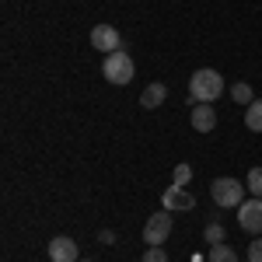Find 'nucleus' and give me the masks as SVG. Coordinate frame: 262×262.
Instances as JSON below:
<instances>
[{"label":"nucleus","instance_id":"obj_3","mask_svg":"<svg viewBox=\"0 0 262 262\" xmlns=\"http://www.w3.org/2000/svg\"><path fill=\"white\" fill-rule=\"evenodd\" d=\"M210 196H213L217 206H242L245 203V185L238 179H213Z\"/></svg>","mask_w":262,"mask_h":262},{"label":"nucleus","instance_id":"obj_2","mask_svg":"<svg viewBox=\"0 0 262 262\" xmlns=\"http://www.w3.org/2000/svg\"><path fill=\"white\" fill-rule=\"evenodd\" d=\"M101 74H105V81L122 88V84L133 81V74H137V67H133V56L126 53V49H116V53H108L105 63H101Z\"/></svg>","mask_w":262,"mask_h":262},{"label":"nucleus","instance_id":"obj_14","mask_svg":"<svg viewBox=\"0 0 262 262\" xmlns=\"http://www.w3.org/2000/svg\"><path fill=\"white\" fill-rule=\"evenodd\" d=\"M224 234H227V231H224V224H206V231H203V238H206V245H221L224 242Z\"/></svg>","mask_w":262,"mask_h":262},{"label":"nucleus","instance_id":"obj_12","mask_svg":"<svg viewBox=\"0 0 262 262\" xmlns=\"http://www.w3.org/2000/svg\"><path fill=\"white\" fill-rule=\"evenodd\" d=\"M231 98L238 101V105H252V101H255V91H252V84L238 81L234 88H231Z\"/></svg>","mask_w":262,"mask_h":262},{"label":"nucleus","instance_id":"obj_13","mask_svg":"<svg viewBox=\"0 0 262 262\" xmlns=\"http://www.w3.org/2000/svg\"><path fill=\"white\" fill-rule=\"evenodd\" d=\"M210 262H238V252L227 248V245H210Z\"/></svg>","mask_w":262,"mask_h":262},{"label":"nucleus","instance_id":"obj_6","mask_svg":"<svg viewBox=\"0 0 262 262\" xmlns=\"http://www.w3.org/2000/svg\"><path fill=\"white\" fill-rule=\"evenodd\" d=\"M91 49H98V53H116V49H122V39L119 32L112 28V25H95L91 28Z\"/></svg>","mask_w":262,"mask_h":262},{"label":"nucleus","instance_id":"obj_8","mask_svg":"<svg viewBox=\"0 0 262 262\" xmlns=\"http://www.w3.org/2000/svg\"><path fill=\"white\" fill-rule=\"evenodd\" d=\"M49 259L53 262H81L77 259V242L67 238V234L53 238V242H49Z\"/></svg>","mask_w":262,"mask_h":262},{"label":"nucleus","instance_id":"obj_7","mask_svg":"<svg viewBox=\"0 0 262 262\" xmlns=\"http://www.w3.org/2000/svg\"><path fill=\"white\" fill-rule=\"evenodd\" d=\"M192 206H196V196H192L189 189H182V185H171V189H164L161 210H168V213H179V210H192Z\"/></svg>","mask_w":262,"mask_h":262},{"label":"nucleus","instance_id":"obj_11","mask_svg":"<svg viewBox=\"0 0 262 262\" xmlns=\"http://www.w3.org/2000/svg\"><path fill=\"white\" fill-rule=\"evenodd\" d=\"M245 126H248L252 133H262V98H255L245 108Z\"/></svg>","mask_w":262,"mask_h":262},{"label":"nucleus","instance_id":"obj_10","mask_svg":"<svg viewBox=\"0 0 262 262\" xmlns=\"http://www.w3.org/2000/svg\"><path fill=\"white\" fill-rule=\"evenodd\" d=\"M164 98H168V88L158 81V84H147V88H143L140 105L143 108H158V105H164Z\"/></svg>","mask_w":262,"mask_h":262},{"label":"nucleus","instance_id":"obj_18","mask_svg":"<svg viewBox=\"0 0 262 262\" xmlns=\"http://www.w3.org/2000/svg\"><path fill=\"white\" fill-rule=\"evenodd\" d=\"M248 262H262V238L248 245Z\"/></svg>","mask_w":262,"mask_h":262},{"label":"nucleus","instance_id":"obj_4","mask_svg":"<svg viewBox=\"0 0 262 262\" xmlns=\"http://www.w3.org/2000/svg\"><path fill=\"white\" fill-rule=\"evenodd\" d=\"M238 224L248 234H262V200L259 196H252V200H245L238 206Z\"/></svg>","mask_w":262,"mask_h":262},{"label":"nucleus","instance_id":"obj_1","mask_svg":"<svg viewBox=\"0 0 262 262\" xmlns=\"http://www.w3.org/2000/svg\"><path fill=\"white\" fill-rule=\"evenodd\" d=\"M221 91H224V77L213 67H203V70H196L189 77V98L196 101V105H213V101L221 98Z\"/></svg>","mask_w":262,"mask_h":262},{"label":"nucleus","instance_id":"obj_16","mask_svg":"<svg viewBox=\"0 0 262 262\" xmlns=\"http://www.w3.org/2000/svg\"><path fill=\"white\" fill-rule=\"evenodd\" d=\"M185 182H192V168H189V164H175L171 185H182V189H185Z\"/></svg>","mask_w":262,"mask_h":262},{"label":"nucleus","instance_id":"obj_19","mask_svg":"<svg viewBox=\"0 0 262 262\" xmlns=\"http://www.w3.org/2000/svg\"><path fill=\"white\" fill-rule=\"evenodd\" d=\"M98 242H101V245H112V242H116V234H112V231H101Z\"/></svg>","mask_w":262,"mask_h":262},{"label":"nucleus","instance_id":"obj_17","mask_svg":"<svg viewBox=\"0 0 262 262\" xmlns=\"http://www.w3.org/2000/svg\"><path fill=\"white\" fill-rule=\"evenodd\" d=\"M143 262H168L161 245H147V252H143Z\"/></svg>","mask_w":262,"mask_h":262},{"label":"nucleus","instance_id":"obj_9","mask_svg":"<svg viewBox=\"0 0 262 262\" xmlns=\"http://www.w3.org/2000/svg\"><path fill=\"white\" fill-rule=\"evenodd\" d=\"M189 122H192L196 133H213V129H217V112H213V105H196L192 116H189Z\"/></svg>","mask_w":262,"mask_h":262},{"label":"nucleus","instance_id":"obj_5","mask_svg":"<svg viewBox=\"0 0 262 262\" xmlns=\"http://www.w3.org/2000/svg\"><path fill=\"white\" fill-rule=\"evenodd\" d=\"M168 234H171V213H168V210L154 213V217L147 221V227H143V242L147 245H164Z\"/></svg>","mask_w":262,"mask_h":262},{"label":"nucleus","instance_id":"obj_15","mask_svg":"<svg viewBox=\"0 0 262 262\" xmlns=\"http://www.w3.org/2000/svg\"><path fill=\"white\" fill-rule=\"evenodd\" d=\"M248 192H252V196H259V200H262V164H259V168H252V171H248Z\"/></svg>","mask_w":262,"mask_h":262},{"label":"nucleus","instance_id":"obj_20","mask_svg":"<svg viewBox=\"0 0 262 262\" xmlns=\"http://www.w3.org/2000/svg\"><path fill=\"white\" fill-rule=\"evenodd\" d=\"M81 262H91V259H81Z\"/></svg>","mask_w":262,"mask_h":262}]
</instances>
